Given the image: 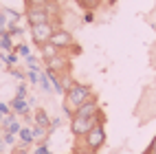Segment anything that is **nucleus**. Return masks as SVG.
Instances as JSON below:
<instances>
[{
	"mask_svg": "<svg viewBox=\"0 0 156 154\" xmlns=\"http://www.w3.org/2000/svg\"><path fill=\"white\" fill-rule=\"evenodd\" d=\"M33 123L35 126H42V128H48L51 130V117H48V112L42 110V108H37L33 112Z\"/></svg>",
	"mask_w": 156,
	"mask_h": 154,
	"instance_id": "obj_10",
	"label": "nucleus"
},
{
	"mask_svg": "<svg viewBox=\"0 0 156 154\" xmlns=\"http://www.w3.org/2000/svg\"><path fill=\"white\" fill-rule=\"evenodd\" d=\"M18 137H20V148H29L31 143H35V139H33V132H31V128H20Z\"/></svg>",
	"mask_w": 156,
	"mask_h": 154,
	"instance_id": "obj_12",
	"label": "nucleus"
},
{
	"mask_svg": "<svg viewBox=\"0 0 156 154\" xmlns=\"http://www.w3.org/2000/svg\"><path fill=\"white\" fill-rule=\"evenodd\" d=\"M13 154H31V152H29L27 148H16V150H13Z\"/></svg>",
	"mask_w": 156,
	"mask_h": 154,
	"instance_id": "obj_27",
	"label": "nucleus"
},
{
	"mask_svg": "<svg viewBox=\"0 0 156 154\" xmlns=\"http://www.w3.org/2000/svg\"><path fill=\"white\" fill-rule=\"evenodd\" d=\"M143 154H150V152H147V150H145V152H143Z\"/></svg>",
	"mask_w": 156,
	"mask_h": 154,
	"instance_id": "obj_29",
	"label": "nucleus"
},
{
	"mask_svg": "<svg viewBox=\"0 0 156 154\" xmlns=\"http://www.w3.org/2000/svg\"><path fill=\"white\" fill-rule=\"evenodd\" d=\"M27 81H31V86H37V81H40V68H27Z\"/></svg>",
	"mask_w": 156,
	"mask_h": 154,
	"instance_id": "obj_15",
	"label": "nucleus"
},
{
	"mask_svg": "<svg viewBox=\"0 0 156 154\" xmlns=\"http://www.w3.org/2000/svg\"><path fill=\"white\" fill-rule=\"evenodd\" d=\"M13 51H16L20 57H29V55H31V51H29L27 44H18V46H13Z\"/></svg>",
	"mask_w": 156,
	"mask_h": 154,
	"instance_id": "obj_17",
	"label": "nucleus"
},
{
	"mask_svg": "<svg viewBox=\"0 0 156 154\" xmlns=\"http://www.w3.org/2000/svg\"><path fill=\"white\" fill-rule=\"evenodd\" d=\"M2 148H5V141L0 139V154H2Z\"/></svg>",
	"mask_w": 156,
	"mask_h": 154,
	"instance_id": "obj_28",
	"label": "nucleus"
},
{
	"mask_svg": "<svg viewBox=\"0 0 156 154\" xmlns=\"http://www.w3.org/2000/svg\"><path fill=\"white\" fill-rule=\"evenodd\" d=\"M48 42H51V44H55L59 51H68L70 46H75V44H77L70 31L62 29V27H57V29L53 31V35H51V40H48Z\"/></svg>",
	"mask_w": 156,
	"mask_h": 154,
	"instance_id": "obj_5",
	"label": "nucleus"
},
{
	"mask_svg": "<svg viewBox=\"0 0 156 154\" xmlns=\"http://www.w3.org/2000/svg\"><path fill=\"white\" fill-rule=\"evenodd\" d=\"M77 5L81 9H86V11H92V9H97L101 5V0H77Z\"/></svg>",
	"mask_w": 156,
	"mask_h": 154,
	"instance_id": "obj_16",
	"label": "nucleus"
},
{
	"mask_svg": "<svg viewBox=\"0 0 156 154\" xmlns=\"http://www.w3.org/2000/svg\"><path fill=\"white\" fill-rule=\"evenodd\" d=\"M57 29V24L55 22H42V24H33L31 27V40L37 44V46H42V44H46L48 40H51V35H53V31Z\"/></svg>",
	"mask_w": 156,
	"mask_h": 154,
	"instance_id": "obj_4",
	"label": "nucleus"
},
{
	"mask_svg": "<svg viewBox=\"0 0 156 154\" xmlns=\"http://www.w3.org/2000/svg\"><path fill=\"white\" fill-rule=\"evenodd\" d=\"M0 48L2 51H13V42H11V33H9V31H0Z\"/></svg>",
	"mask_w": 156,
	"mask_h": 154,
	"instance_id": "obj_13",
	"label": "nucleus"
},
{
	"mask_svg": "<svg viewBox=\"0 0 156 154\" xmlns=\"http://www.w3.org/2000/svg\"><path fill=\"white\" fill-rule=\"evenodd\" d=\"M73 154H97L95 150H90V148H86L84 143H77V148H75V152Z\"/></svg>",
	"mask_w": 156,
	"mask_h": 154,
	"instance_id": "obj_18",
	"label": "nucleus"
},
{
	"mask_svg": "<svg viewBox=\"0 0 156 154\" xmlns=\"http://www.w3.org/2000/svg\"><path fill=\"white\" fill-rule=\"evenodd\" d=\"M147 152H150V154H156V137L152 139V143H150V148H147Z\"/></svg>",
	"mask_w": 156,
	"mask_h": 154,
	"instance_id": "obj_25",
	"label": "nucleus"
},
{
	"mask_svg": "<svg viewBox=\"0 0 156 154\" xmlns=\"http://www.w3.org/2000/svg\"><path fill=\"white\" fill-rule=\"evenodd\" d=\"M0 115H11V106H9V104H2V101H0Z\"/></svg>",
	"mask_w": 156,
	"mask_h": 154,
	"instance_id": "obj_23",
	"label": "nucleus"
},
{
	"mask_svg": "<svg viewBox=\"0 0 156 154\" xmlns=\"http://www.w3.org/2000/svg\"><path fill=\"white\" fill-rule=\"evenodd\" d=\"M27 2H29V5H35V7H44L48 0H27Z\"/></svg>",
	"mask_w": 156,
	"mask_h": 154,
	"instance_id": "obj_24",
	"label": "nucleus"
},
{
	"mask_svg": "<svg viewBox=\"0 0 156 154\" xmlns=\"http://www.w3.org/2000/svg\"><path fill=\"white\" fill-rule=\"evenodd\" d=\"M99 112H101V106H99L97 97L92 95L90 99H86L84 104H81V106L75 110V115H77V117H97Z\"/></svg>",
	"mask_w": 156,
	"mask_h": 154,
	"instance_id": "obj_8",
	"label": "nucleus"
},
{
	"mask_svg": "<svg viewBox=\"0 0 156 154\" xmlns=\"http://www.w3.org/2000/svg\"><path fill=\"white\" fill-rule=\"evenodd\" d=\"M16 97H22V99L29 97V90H27V84H24V81H20V86H18V90H16Z\"/></svg>",
	"mask_w": 156,
	"mask_h": 154,
	"instance_id": "obj_19",
	"label": "nucleus"
},
{
	"mask_svg": "<svg viewBox=\"0 0 156 154\" xmlns=\"http://www.w3.org/2000/svg\"><path fill=\"white\" fill-rule=\"evenodd\" d=\"M11 75H13L16 79H20V81L27 79V73H24V70H18V68H11Z\"/></svg>",
	"mask_w": 156,
	"mask_h": 154,
	"instance_id": "obj_22",
	"label": "nucleus"
},
{
	"mask_svg": "<svg viewBox=\"0 0 156 154\" xmlns=\"http://www.w3.org/2000/svg\"><path fill=\"white\" fill-rule=\"evenodd\" d=\"M46 154H53V152H46Z\"/></svg>",
	"mask_w": 156,
	"mask_h": 154,
	"instance_id": "obj_30",
	"label": "nucleus"
},
{
	"mask_svg": "<svg viewBox=\"0 0 156 154\" xmlns=\"http://www.w3.org/2000/svg\"><path fill=\"white\" fill-rule=\"evenodd\" d=\"M40 86H42L44 92H53V86H51V79L46 75V70H40V81H37Z\"/></svg>",
	"mask_w": 156,
	"mask_h": 154,
	"instance_id": "obj_14",
	"label": "nucleus"
},
{
	"mask_svg": "<svg viewBox=\"0 0 156 154\" xmlns=\"http://www.w3.org/2000/svg\"><path fill=\"white\" fill-rule=\"evenodd\" d=\"M46 152H51L48 145H46V141H44V143H37L35 150H33V154H46Z\"/></svg>",
	"mask_w": 156,
	"mask_h": 154,
	"instance_id": "obj_20",
	"label": "nucleus"
},
{
	"mask_svg": "<svg viewBox=\"0 0 156 154\" xmlns=\"http://www.w3.org/2000/svg\"><path fill=\"white\" fill-rule=\"evenodd\" d=\"M44 68L46 70H53V73H57V75L68 73V70H70V57L62 51V53H57L55 57H51V59L44 62Z\"/></svg>",
	"mask_w": 156,
	"mask_h": 154,
	"instance_id": "obj_6",
	"label": "nucleus"
},
{
	"mask_svg": "<svg viewBox=\"0 0 156 154\" xmlns=\"http://www.w3.org/2000/svg\"><path fill=\"white\" fill-rule=\"evenodd\" d=\"M81 143H84L86 148L99 152L103 145H106V130H103V123H101V121L95 123V128H92L86 137H81Z\"/></svg>",
	"mask_w": 156,
	"mask_h": 154,
	"instance_id": "obj_3",
	"label": "nucleus"
},
{
	"mask_svg": "<svg viewBox=\"0 0 156 154\" xmlns=\"http://www.w3.org/2000/svg\"><path fill=\"white\" fill-rule=\"evenodd\" d=\"M9 106H11V112H13V115H20V117H27L29 110H31L29 99H22V97H13Z\"/></svg>",
	"mask_w": 156,
	"mask_h": 154,
	"instance_id": "obj_9",
	"label": "nucleus"
},
{
	"mask_svg": "<svg viewBox=\"0 0 156 154\" xmlns=\"http://www.w3.org/2000/svg\"><path fill=\"white\" fill-rule=\"evenodd\" d=\"M24 18H27V22L33 27V24H42V22H53V18L48 16V11L44 7H35V5H29L27 7V13H24Z\"/></svg>",
	"mask_w": 156,
	"mask_h": 154,
	"instance_id": "obj_7",
	"label": "nucleus"
},
{
	"mask_svg": "<svg viewBox=\"0 0 156 154\" xmlns=\"http://www.w3.org/2000/svg\"><path fill=\"white\" fill-rule=\"evenodd\" d=\"M2 141H5V145H13V143H16V134L5 132V134H2Z\"/></svg>",
	"mask_w": 156,
	"mask_h": 154,
	"instance_id": "obj_21",
	"label": "nucleus"
},
{
	"mask_svg": "<svg viewBox=\"0 0 156 154\" xmlns=\"http://www.w3.org/2000/svg\"><path fill=\"white\" fill-rule=\"evenodd\" d=\"M92 97V90H90V86H86V84H79V81H73V86L64 92V112L68 117H73L75 115V110L84 104L86 99H90Z\"/></svg>",
	"mask_w": 156,
	"mask_h": 154,
	"instance_id": "obj_1",
	"label": "nucleus"
},
{
	"mask_svg": "<svg viewBox=\"0 0 156 154\" xmlns=\"http://www.w3.org/2000/svg\"><path fill=\"white\" fill-rule=\"evenodd\" d=\"M103 123V115L99 112L97 117H77V115H73L70 117V132H73V137H77V139H81V137H86L88 132L95 128V123Z\"/></svg>",
	"mask_w": 156,
	"mask_h": 154,
	"instance_id": "obj_2",
	"label": "nucleus"
},
{
	"mask_svg": "<svg viewBox=\"0 0 156 154\" xmlns=\"http://www.w3.org/2000/svg\"><path fill=\"white\" fill-rule=\"evenodd\" d=\"M84 20H86V22H92V20H95V16H92V11H86V13H84Z\"/></svg>",
	"mask_w": 156,
	"mask_h": 154,
	"instance_id": "obj_26",
	"label": "nucleus"
},
{
	"mask_svg": "<svg viewBox=\"0 0 156 154\" xmlns=\"http://www.w3.org/2000/svg\"><path fill=\"white\" fill-rule=\"evenodd\" d=\"M37 48H40V57H42L44 62L51 59V57H55L57 53H62V51H59L55 44H51V42H46V44H42V46H37Z\"/></svg>",
	"mask_w": 156,
	"mask_h": 154,
	"instance_id": "obj_11",
	"label": "nucleus"
}]
</instances>
